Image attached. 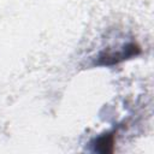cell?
I'll use <instances>...</instances> for the list:
<instances>
[{
  "label": "cell",
  "mask_w": 154,
  "mask_h": 154,
  "mask_svg": "<svg viewBox=\"0 0 154 154\" xmlns=\"http://www.w3.org/2000/svg\"><path fill=\"white\" fill-rule=\"evenodd\" d=\"M141 53V47L135 42H128L119 48H107L100 52L93 61V66H113Z\"/></svg>",
  "instance_id": "6da1fadb"
},
{
  "label": "cell",
  "mask_w": 154,
  "mask_h": 154,
  "mask_svg": "<svg viewBox=\"0 0 154 154\" xmlns=\"http://www.w3.org/2000/svg\"><path fill=\"white\" fill-rule=\"evenodd\" d=\"M113 142H114L113 135H111V134H103V135H101V136H99L97 138L94 140V143H93L94 148H93V150L94 152H100V153L112 152Z\"/></svg>",
  "instance_id": "7a4b0ae2"
}]
</instances>
